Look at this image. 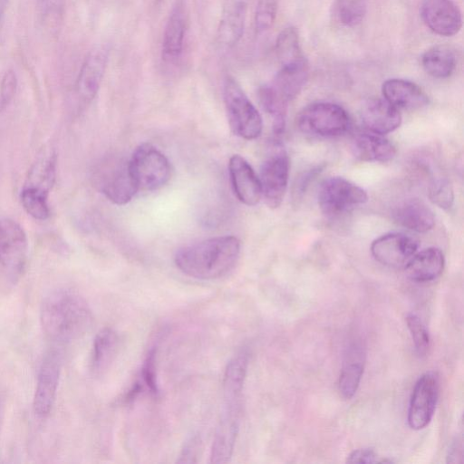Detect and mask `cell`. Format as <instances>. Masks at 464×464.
I'll use <instances>...</instances> for the list:
<instances>
[{
  "label": "cell",
  "mask_w": 464,
  "mask_h": 464,
  "mask_svg": "<svg viewBox=\"0 0 464 464\" xmlns=\"http://www.w3.org/2000/svg\"><path fill=\"white\" fill-rule=\"evenodd\" d=\"M367 200L363 188L341 177L324 180L318 192V205L328 218L339 217Z\"/></svg>",
  "instance_id": "cell-7"
},
{
  "label": "cell",
  "mask_w": 464,
  "mask_h": 464,
  "mask_svg": "<svg viewBox=\"0 0 464 464\" xmlns=\"http://www.w3.org/2000/svg\"><path fill=\"white\" fill-rule=\"evenodd\" d=\"M28 239L24 229L9 218L0 219V266L13 279L20 276L26 266Z\"/></svg>",
  "instance_id": "cell-9"
},
{
  "label": "cell",
  "mask_w": 464,
  "mask_h": 464,
  "mask_svg": "<svg viewBox=\"0 0 464 464\" xmlns=\"http://www.w3.org/2000/svg\"><path fill=\"white\" fill-rule=\"evenodd\" d=\"M155 350L152 349L147 354L140 371V380L137 382L140 389H147L154 396H158L160 391L156 377Z\"/></svg>",
  "instance_id": "cell-35"
},
{
  "label": "cell",
  "mask_w": 464,
  "mask_h": 464,
  "mask_svg": "<svg viewBox=\"0 0 464 464\" xmlns=\"http://www.w3.org/2000/svg\"><path fill=\"white\" fill-rule=\"evenodd\" d=\"M351 150L355 158L362 161L386 162L396 155L395 146L383 135L361 132L354 135Z\"/></svg>",
  "instance_id": "cell-22"
},
{
  "label": "cell",
  "mask_w": 464,
  "mask_h": 464,
  "mask_svg": "<svg viewBox=\"0 0 464 464\" xmlns=\"http://www.w3.org/2000/svg\"><path fill=\"white\" fill-rule=\"evenodd\" d=\"M289 176V158L279 140L262 164L259 181L262 197L271 208H278L285 197Z\"/></svg>",
  "instance_id": "cell-8"
},
{
  "label": "cell",
  "mask_w": 464,
  "mask_h": 464,
  "mask_svg": "<svg viewBox=\"0 0 464 464\" xmlns=\"http://www.w3.org/2000/svg\"><path fill=\"white\" fill-rule=\"evenodd\" d=\"M92 179L97 188L112 203L125 205L138 189L129 169V160H105L93 169Z\"/></svg>",
  "instance_id": "cell-6"
},
{
  "label": "cell",
  "mask_w": 464,
  "mask_h": 464,
  "mask_svg": "<svg viewBox=\"0 0 464 464\" xmlns=\"http://www.w3.org/2000/svg\"><path fill=\"white\" fill-rule=\"evenodd\" d=\"M248 0H225L217 39L224 47H234L241 39L246 18Z\"/></svg>",
  "instance_id": "cell-19"
},
{
  "label": "cell",
  "mask_w": 464,
  "mask_h": 464,
  "mask_svg": "<svg viewBox=\"0 0 464 464\" xmlns=\"http://www.w3.org/2000/svg\"><path fill=\"white\" fill-rule=\"evenodd\" d=\"M17 89V77L12 69L7 70L0 83V110H5L13 101Z\"/></svg>",
  "instance_id": "cell-36"
},
{
  "label": "cell",
  "mask_w": 464,
  "mask_h": 464,
  "mask_svg": "<svg viewBox=\"0 0 464 464\" xmlns=\"http://www.w3.org/2000/svg\"><path fill=\"white\" fill-rule=\"evenodd\" d=\"M57 156L53 149L43 150L29 169L24 186L49 194L56 179Z\"/></svg>",
  "instance_id": "cell-26"
},
{
  "label": "cell",
  "mask_w": 464,
  "mask_h": 464,
  "mask_svg": "<svg viewBox=\"0 0 464 464\" xmlns=\"http://www.w3.org/2000/svg\"><path fill=\"white\" fill-rule=\"evenodd\" d=\"M370 0H337L336 15L341 24L352 27L360 24L366 14Z\"/></svg>",
  "instance_id": "cell-31"
},
{
  "label": "cell",
  "mask_w": 464,
  "mask_h": 464,
  "mask_svg": "<svg viewBox=\"0 0 464 464\" xmlns=\"http://www.w3.org/2000/svg\"><path fill=\"white\" fill-rule=\"evenodd\" d=\"M429 198L438 207L443 209L450 208L454 200V193L450 181L440 178L433 179L429 187Z\"/></svg>",
  "instance_id": "cell-34"
},
{
  "label": "cell",
  "mask_w": 464,
  "mask_h": 464,
  "mask_svg": "<svg viewBox=\"0 0 464 464\" xmlns=\"http://www.w3.org/2000/svg\"><path fill=\"white\" fill-rule=\"evenodd\" d=\"M20 199L26 213L37 220H46L51 214L48 194L34 188L24 186Z\"/></svg>",
  "instance_id": "cell-30"
},
{
  "label": "cell",
  "mask_w": 464,
  "mask_h": 464,
  "mask_svg": "<svg viewBox=\"0 0 464 464\" xmlns=\"http://www.w3.org/2000/svg\"><path fill=\"white\" fill-rule=\"evenodd\" d=\"M240 411L241 399H224L210 451L211 463L220 464L230 460L239 430Z\"/></svg>",
  "instance_id": "cell-11"
},
{
  "label": "cell",
  "mask_w": 464,
  "mask_h": 464,
  "mask_svg": "<svg viewBox=\"0 0 464 464\" xmlns=\"http://www.w3.org/2000/svg\"><path fill=\"white\" fill-rule=\"evenodd\" d=\"M309 67L306 60L282 65L270 86L285 102L295 99L307 82Z\"/></svg>",
  "instance_id": "cell-23"
},
{
  "label": "cell",
  "mask_w": 464,
  "mask_h": 464,
  "mask_svg": "<svg viewBox=\"0 0 464 464\" xmlns=\"http://www.w3.org/2000/svg\"><path fill=\"white\" fill-rule=\"evenodd\" d=\"M129 169L138 191L157 190L167 184L171 175L169 160L150 143H142L134 150Z\"/></svg>",
  "instance_id": "cell-3"
},
{
  "label": "cell",
  "mask_w": 464,
  "mask_h": 464,
  "mask_svg": "<svg viewBox=\"0 0 464 464\" xmlns=\"http://www.w3.org/2000/svg\"><path fill=\"white\" fill-rule=\"evenodd\" d=\"M40 320L51 340L67 343L78 340L89 330L92 315L82 296L73 290L59 288L44 298Z\"/></svg>",
  "instance_id": "cell-1"
},
{
  "label": "cell",
  "mask_w": 464,
  "mask_h": 464,
  "mask_svg": "<svg viewBox=\"0 0 464 464\" xmlns=\"http://www.w3.org/2000/svg\"><path fill=\"white\" fill-rule=\"evenodd\" d=\"M419 240L402 232H392L381 236L371 245L373 258L390 267L405 266L417 253Z\"/></svg>",
  "instance_id": "cell-13"
},
{
  "label": "cell",
  "mask_w": 464,
  "mask_h": 464,
  "mask_svg": "<svg viewBox=\"0 0 464 464\" xmlns=\"http://www.w3.org/2000/svg\"><path fill=\"white\" fill-rule=\"evenodd\" d=\"M408 330L419 356H425L430 345V334L420 318L415 314H408L405 317Z\"/></svg>",
  "instance_id": "cell-32"
},
{
  "label": "cell",
  "mask_w": 464,
  "mask_h": 464,
  "mask_svg": "<svg viewBox=\"0 0 464 464\" xmlns=\"http://www.w3.org/2000/svg\"><path fill=\"white\" fill-rule=\"evenodd\" d=\"M279 0H258L255 13V26L258 33L269 30L275 23Z\"/></svg>",
  "instance_id": "cell-33"
},
{
  "label": "cell",
  "mask_w": 464,
  "mask_h": 464,
  "mask_svg": "<svg viewBox=\"0 0 464 464\" xmlns=\"http://www.w3.org/2000/svg\"><path fill=\"white\" fill-rule=\"evenodd\" d=\"M317 171H318V169H312V172L310 171L305 176L301 178L298 184L296 185V189L295 190V193L297 196L305 190V188L308 186L309 179L311 178H313Z\"/></svg>",
  "instance_id": "cell-40"
},
{
  "label": "cell",
  "mask_w": 464,
  "mask_h": 464,
  "mask_svg": "<svg viewBox=\"0 0 464 464\" xmlns=\"http://www.w3.org/2000/svg\"><path fill=\"white\" fill-rule=\"evenodd\" d=\"M462 458V442L461 440H457L451 445L449 450V453L447 456L448 462H459L458 459Z\"/></svg>",
  "instance_id": "cell-39"
},
{
  "label": "cell",
  "mask_w": 464,
  "mask_h": 464,
  "mask_svg": "<svg viewBox=\"0 0 464 464\" xmlns=\"http://www.w3.org/2000/svg\"><path fill=\"white\" fill-rule=\"evenodd\" d=\"M393 218L399 225L418 233L430 230L435 224L431 209L417 198L408 199L400 204L393 212Z\"/></svg>",
  "instance_id": "cell-25"
},
{
  "label": "cell",
  "mask_w": 464,
  "mask_h": 464,
  "mask_svg": "<svg viewBox=\"0 0 464 464\" xmlns=\"http://www.w3.org/2000/svg\"><path fill=\"white\" fill-rule=\"evenodd\" d=\"M224 102L233 133L246 140L260 136L262 118L237 82L227 77L224 84Z\"/></svg>",
  "instance_id": "cell-4"
},
{
  "label": "cell",
  "mask_w": 464,
  "mask_h": 464,
  "mask_svg": "<svg viewBox=\"0 0 464 464\" xmlns=\"http://www.w3.org/2000/svg\"><path fill=\"white\" fill-rule=\"evenodd\" d=\"M228 172L235 195L246 206L256 205L261 198V185L251 165L240 155H233L228 162Z\"/></svg>",
  "instance_id": "cell-16"
},
{
  "label": "cell",
  "mask_w": 464,
  "mask_h": 464,
  "mask_svg": "<svg viewBox=\"0 0 464 464\" xmlns=\"http://www.w3.org/2000/svg\"><path fill=\"white\" fill-rule=\"evenodd\" d=\"M420 14L426 26L440 36H452L462 26L461 12L452 0H423Z\"/></svg>",
  "instance_id": "cell-14"
},
{
  "label": "cell",
  "mask_w": 464,
  "mask_h": 464,
  "mask_svg": "<svg viewBox=\"0 0 464 464\" xmlns=\"http://www.w3.org/2000/svg\"><path fill=\"white\" fill-rule=\"evenodd\" d=\"M297 125L304 133L333 137L344 133L350 127V120L341 106L318 102L307 105L299 112Z\"/></svg>",
  "instance_id": "cell-5"
},
{
  "label": "cell",
  "mask_w": 464,
  "mask_h": 464,
  "mask_svg": "<svg viewBox=\"0 0 464 464\" xmlns=\"http://www.w3.org/2000/svg\"><path fill=\"white\" fill-rule=\"evenodd\" d=\"M382 92L383 98L397 109L415 110L429 103L425 92L408 80L388 79L383 82Z\"/></svg>",
  "instance_id": "cell-20"
},
{
  "label": "cell",
  "mask_w": 464,
  "mask_h": 464,
  "mask_svg": "<svg viewBox=\"0 0 464 464\" xmlns=\"http://www.w3.org/2000/svg\"><path fill=\"white\" fill-rule=\"evenodd\" d=\"M349 463H376L377 454L372 448H361L352 451L346 459Z\"/></svg>",
  "instance_id": "cell-37"
},
{
  "label": "cell",
  "mask_w": 464,
  "mask_h": 464,
  "mask_svg": "<svg viewBox=\"0 0 464 464\" xmlns=\"http://www.w3.org/2000/svg\"><path fill=\"white\" fill-rule=\"evenodd\" d=\"M2 411H3V402H2V400H0V420H1V416H2Z\"/></svg>",
  "instance_id": "cell-43"
},
{
  "label": "cell",
  "mask_w": 464,
  "mask_h": 464,
  "mask_svg": "<svg viewBox=\"0 0 464 464\" xmlns=\"http://www.w3.org/2000/svg\"><path fill=\"white\" fill-rule=\"evenodd\" d=\"M366 350L361 340L353 341L345 350L338 389L343 398L349 400L356 393L363 373Z\"/></svg>",
  "instance_id": "cell-18"
},
{
  "label": "cell",
  "mask_w": 464,
  "mask_h": 464,
  "mask_svg": "<svg viewBox=\"0 0 464 464\" xmlns=\"http://www.w3.org/2000/svg\"><path fill=\"white\" fill-rule=\"evenodd\" d=\"M199 440L197 436L191 437L187 443L185 444L181 453L179 455V459L178 462L180 463H190L196 462L195 459L198 456V452L199 450Z\"/></svg>",
  "instance_id": "cell-38"
},
{
  "label": "cell",
  "mask_w": 464,
  "mask_h": 464,
  "mask_svg": "<svg viewBox=\"0 0 464 464\" xmlns=\"http://www.w3.org/2000/svg\"><path fill=\"white\" fill-rule=\"evenodd\" d=\"M119 348V336L111 328H103L95 335L91 353V370L102 374L111 364Z\"/></svg>",
  "instance_id": "cell-27"
},
{
  "label": "cell",
  "mask_w": 464,
  "mask_h": 464,
  "mask_svg": "<svg viewBox=\"0 0 464 464\" xmlns=\"http://www.w3.org/2000/svg\"><path fill=\"white\" fill-rule=\"evenodd\" d=\"M443 253L436 247H429L416 253L404 266L407 276L418 283L430 282L443 272Z\"/></svg>",
  "instance_id": "cell-24"
},
{
  "label": "cell",
  "mask_w": 464,
  "mask_h": 464,
  "mask_svg": "<svg viewBox=\"0 0 464 464\" xmlns=\"http://www.w3.org/2000/svg\"><path fill=\"white\" fill-rule=\"evenodd\" d=\"M276 53L281 66L305 60L295 27L288 26L281 31L276 38Z\"/></svg>",
  "instance_id": "cell-29"
},
{
  "label": "cell",
  "mask_w": 464,
  "mask_h": 464,
  "mask_svg": "<svg viewBox=\"0 0 464 464\" xmlns=\"http://www.w3.org/2000/svg\"><path fill=\"white\" fill-rule=\"evenodd\" d=\"M361 117L366 129L379 135L393 131L401 122L399 109L384 98L370 99L365 102L362 107Z\"/></svg>",
  "instance_id": "cell-17"
},
{
  "label": "cell",
  "mask_w": 464,
  "mask_h": 464,
  "mask_svg": "<svg viewBox=\"0 0 464 464\" xmlns=\"http://www.w3.org/2000/svg\"><path fill=\"white\" fill-rule=\"evenodd\" d=\"M159 1H163V0H159Z\"/></svg>",
  "instance_id": "cell-44"
},
{
  "label": "cell",
  "mask_w": 464,
  "mask_h": 464,
  "mask_svg": "<svg viewBox=\"0 0 464 464\" xmlns=\"http://www.w3.org/2000/svg\"><path fill=\"white\" fill-rule=\"evenodd\" d=\"M9 0H0V23L3 20L5 13L6 11Z\"/></svg>",
  "instance_id": "cell-41"
},
{
  "label": "cell",
  "mask_w": 464,
  "mask_h": 464,
  "mask_svg": "<svg viewBox=\"0 0 464 464\" xmlns=\"http://www.w3.org/2000/svg\"><path fill=\"white\" fill-rule=\"evenodd\" d=\"M54 0H39L42 7L45 10H48L53 5Z\"/></svg>",
  "instance_id": "cell-42"
},
{
  "label": "cell",
  "mask_w": 464,
  "mask_h": 464,
  "mask_svg": "<svg viewBox=\"0 0 464 464\" xmlns=\"http://www.w3.org/2000/svg\"><path fill=\"white\" fill-rule=\"evenodd\" d=\"M440 392L437 372L423 373L416 382L408 408V424L412 430H422L431 420Z\"/></svg>",
  "instance_id": "cell-10"
},
{
  "label": "cell",
  "mask_w": 464,
  "mask_h": 464,
  "mask_svg": "<svg viewBox=\"0 0 464 464\" xmlns=\"http://www.w3.org/2000/svg\"><path fill=\"white\" fill-rule=\"evenodd\" d=\"M240 241L233 236L208 238L179 249L176 266L183 274L199 280H213L227 275L240 255Z\"/></svg>",
  "instance_id": "cell-2"
},
{
  "label": "cell",
  "mask_w": 464,
  "mask_h": 464,
  "mask_svg": "<svg viewBox=\"0 0 464 464\" xmlns=\"http://www.w3.org/2000/svg\"><path fill=\"white\" fill-rule=\"evenodd\" d=\"M62 367L61 354L49 351L41 363L34 395V411L39 419H45L55 401Z\"/></svg>",
  "instance_id": "cell-12"
},
{
  "label": "cell",
  "mask_w": 464,
  "mask_h": 464,
  "mask_svg": "<svg viewBox=\"0 0 464 464\" xmlns=\"http://www.w3.org/2000/svg\"><path fill=\"white\" fill-rule=\"evenodd\" d=\"M108 51L96 47L86 56L76 82V94L84 104L90 103L96 96L107 65Z\"/></svg>",
  "instance_id": "cell-15"
},
{
  "label": "cell",
  "mask_w": 464,
  "mask_h": 464,
  "mask_svg": "<svg viewBox=\"0 0 464 464\" xmlns=\"http://www.w3.org/2000/svg\"><path fill=\"white\" fill-rule=\"evenodd\" d=\"M187 11L183 0H177L168 18L162 40V57L175 61L183 49Z\"/></svg>",
  "instance_id": "cell-21"
},
{
  "label": "cell",
  "mask_w": 464,
  "mask_h": 464,
  "mask_svg": "<svg viewBox=\"0 0 464 464\" xmlns=\"http://www.w3.org/2000/svg\"><path fill=\"white\" fill-rule=\"evenodd\" d=\"M424 71L437 79L450 77L457 65L455 53L448 46L437 45L428 49L421 56Z\"/></svg>",
  "instance_id": "cell-28"
}]
</instances>
